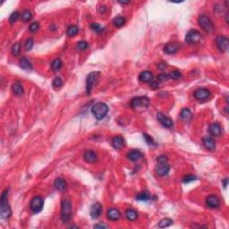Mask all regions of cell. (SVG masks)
<instances>
[{"mask_svg":"<svg viewBox=\"0 0 229 229\" xmlns=\"http://www.w3.org/2000/svg\"><path fill=\"white\" fill-rule=\"evenodd\" d=\"M7 199H8V190L6 189V191L2 193L1 200H0V215H1V217L3 219L9 218L11 214H12L11 208L8 204Z\"/></svg>","mask_w":229,"mask_h":229,"instance_id":"6da1fadb","label":"cell"},{"mask_svg":"<svg viewBox=\"0 0 229 229\" xmlns=\"http://www.w3.org/2000/svg\"><path fill=\"white\" fill-rule=\"evenodd\" d=\"M72 203L69 199L63 200L61 203V218L64 223H69L72 218Z\"/></svg>","mask_w":229,"mask_h":229,"instance_id":"7a4b0ae2","label":"cell"},{"mask_svg":"<svg viewBox=\"0 0 229 229\" xmlns=\"http://www.w3.org/2000/svg\"><path fill=\"white\" fill-rule=\"evenodd\" d=\"M108 110H109L108 106L103 102H98L94 104L91 107V113L98 120H101L105 117L108 113Z\"/></svg>","mask_w":229,"mask_h":229,"instance_id":"3957f363","label":"cell"},{"mask_svg":"<svg viewBox=\"0 0 229 229\" xmlns=\"http://www.w3.org/2000/svg\"><path fill=\"white\" fill-rule=\"evenodd\" d=\"M100 77V73L96 71V72H91V74L87 76L86 79V92L88 94H91V91H92L93 87L95 86V84L97 83V81Z\"/></svg>","mask_w":229,"mask_h":229,"instance_id":"277c9868","label":"cell"},{"mask_svg":"<svg viewBox=\"0 0 229 229\" xmlns=\"http://www.w3.org/2000/svg\"><path fill=\"white\" fill-rule=\"evenodd\" d=\"M198 23L208 33H211L214 31V25L212 23L211 20L209 17H207L206 15H200L199 17Z\"/></svg>","mask_w":229,"mask_h":229,"instance_id":"5b68a950","label":"cell"},{"mask_svg":"<svg viewBox=\"0 0 229 229\" xmlns=\"http://www.w3.org/2000/svg\"><path fill=\"white\" fill-rule=\"evenodd\" d=\"M201 39H202V35L200 34V32H199L196 30H192L186 34L185 41L190 44H197L200 42Z\"/></svg>","mask_w":229,"mask_h":229,"instance_id":"8992f818","label":"cell"},{"mask_svg":"<svg viewBox=\"0 0 229 229\" xmlns=\"http://www.w3.org/2000/svg\"><path fill=\"white\" fill-rule=\"evenodd\" d=\"M149 104V99L147 97H136L131 101V107L133 109H137L140 107H147Z\"/></svg>","mask_w":229,"mask_h":229,"instance_id":"52a82bcc","label":"cell"},{"mask_svg":"<svg viewBox=\"0 0 229 229\" xmlns=\"http://www.w3.org/2000/svg\"><path fill=\"white\" fill-rule=\"evenodd\" d=\"M43 205V199L41 198V197H39V196H35V197H33V198L31 199L30 207H31V210L32 211V212L39 213V212H40V211H42Z\"/></svg>","mask_w":229,"mask_h":229,"instance_id":"ba28073f","label":"cell"},{"mask_svg":"<svg viewBox=\"0 0 229 229\" xmlns=\"http://www.w3.org/2000/svg\"><path fill=\"white\" fill-rule=\"evenodd\" d=\"M193 95H194V98L196 99H198L200 101H203V100H207L211 97V91L208 89L200 88L194 91Z\"/></svg>","mask_w":229,"mask_h":229,"instance_id":"9c48e42d","label":"cell"},{"mask_svg":"<svg viewBox=\"0 0 229 229\" xmlns=\"http://www.w3.org/2000/svg\"><path fill=\"white\" fill-rule=\"evenodd\" d=\"M216 43H217L218 49L221 52H226L228 50L229 40L226 37L222 36V35L217 36V39H216Z\"/></svg>","mask_w":229,"mask_h":229,"instance_id":"30bf717a","label":"cell"},{"mask_svg":"<svg viewBox=\"0 0 229 229\" xmlns=\"http://www.w3.org/2000/svg\"><path fill=\"white\" fill-rule=\"evenodd\" d=\"M170 171V166L167 162H159V165L156 167V173L159 176H165Z\"/></svg>","mask_w":229,"mask_h":229,"instance_id":"8fae6325","label":"cell"},{"mask_svg":"<svg viewBox=\"0 0 229 229\" xmlns=\"http://www.w3.org/2000/svg\"><path fill=\"white\" fill-rule=\"evenodd\" d=\"M157 118H158V120L159 121V123L163 126H165L167 128H171L173 126V121H172V119L167 117V116H165V115H163L162 113H158L157 114Z\"/></svg>","mask_w":229,"mask_h":229,"instance_id":"7c38bea8","label":"cell"},{"mask_svg":"<svg viewBox=\"0 0 229 229\" xmlns=\"http://www.w3.org/2000/svg\"><path fill=\"white\" fill-rule=\"evenodd\" d=\"M180 49V44L177 42H168L164 47V52L168 55H172L176 53Z\"/></svg>","mask_w":229,"mask_h":229,"instance_id":"4fadbf2b","label":"cell"},{"mask_svg":"<svg viewBox=\"0 0 229 229\" xmlns=\"http://www.w3.org/2000/svg\"><path fill=\"white\" fill-rule=\"evenodd\" d=\"M206 204L211 209H217L220 206V200L215 195H210L206 199Z\"/></svg>","mask_w":229,"mask_h":229,"instance_id":"5bb4252c","label":"cell"},{"mask_svg":"<svg viewBox=\"0 0 229 229\" xmlns=\"http://www.w3.org/2000/svg\"><path fill=\"white\" fill-rule=\"evenodd\" d=\"M202 143H203L205 148L209 149L210 151H214L216 149V143L211 137L204 136L202 139Z\"/></svg>","mask_w":229,"mask_h":229,"instance_id":"9a60e30c","label":"cell"},{"mask_svg":"<svg viewBox=\"0 0 229 229\" xmlns=\"http://www.w3.org/2000/svg\"><path fill=\"white\" fill-rule=\"evenodd\" d=\"M209 132H210V133H211L212 136H219L221 134V132H222L221 125L218 124V123H216V122L215 123H212L210 125V127H209Z\"/></svg>","mask_w":229,"mask_h":229,"instance_id":"2e32d148","label":"cell"},{"mask_svg":"<svg viewBox=\"0 0 229 229\" xmlns=\"http://www.w3.org/2000/svg\"><path fill=\"white\" fill-rule=\"evenodd\" d=\"M101 213H102V206L99 204V203L93 204L91 209V212H90L91 217L94 218V219H96V218H98L101 215Z\"/></svg>","mask_w":229,"mask_h":229,"instance_id":"e0dca14e","label":"cell"},{"mask_svg":"<svg viewBox=\"0 0 229 229\" xmlns=\"http://www.w3.org/2000/svg\"><path fill=\"white\" fill-rule=\"evenodd\" d=\"M107 217L109 220H112V221H116V220H118L120 217H121V213L120 211H118L117 209H115V208H111L107 211Z\"/></svg>","mask_w":229,"mask_h":229,"instance_id":"ac0fdd59","label":"cell"},{"mask_svg":"<svg viewBox=\"0 0 229 229\" xmlns=\"http://www.w3.org/2000/svg\"><path fill=\"white\" fill-rule=\"evenodd\" d=\"M111 143L112 146H113L115 149H120L124 147V144H125V142H124V138L122 136H116L112 139Z\"/></svg>","mask_w":229,"mask_h":229,"instance_id":"d6986e66","label":"cell"},{"mask_svg":"<svg viewBox=\"0 0 229 229\" xmlns=\"http://www.w3.org/2000/svg\"><path fill=\"white\" fill-rule=\"evenodd\" d=\"M54 186L56 188L57 191H60V192H63L65 190H66L67 188V184L65 182V180L63 179L61 177H58L55 180L54 182Z\"/></svg>","mask_w":229,"mask_h":229,"instance_id":"ffe728a7","label":"cell"},{"mask_svg":"<svg viewBox=\"0 0 229 229\" xmlns=\"http://www.w3.org/2000/svg\"><path fill=\"white\" fill-rule=\"evenodd\" d=\"M83 159L88 163H94L98 159V156L93 150H88L83 155Z\"/></svg>","mask_w":229,"mask_h":229,"instance_id":"44dd1931","label":"cell"},{"mask_svg":"<svg viewBox=\"0 0 229 229\" xmlns=\"http://www.w3.org/2000/svg\"><path fill=\"white\" fill-rule=\"evenodd\" d=\"M139 80L143 82H150L153 81V75L149 71H144L139 75Z\"/></svg>","mask_w":229,"mask_h":229,"instance_id":"7402d4cb","label":"cell"},{"mask_svg":"<svg viewBox=\"0 0 229 229\" xmlns=\"http://www.w3.org/2000/svg\"><path fill=\"white\" fill-rule=\"evenodd\" d=\"M127 158L131 161L136 162V161H138L139 159H141L143 158V154L139 150H132L129 153H127Z\"/></svg>","mask_w":229,"mask_h":229,"instance_id":"603a6c76","label":"cell"},{"mask_svg":"<svg viewBox=\"0 0 229 229\" xmlns=\"http://www.w3.org/2000/svg\"><path fill=\"white\" fill-rule=\"evenodd\" d=\"M12 90L13 92L14 93L16 96H22L24 91H23V85L20 83V82H15L13 83L12 85Z\"/></svg>","mask_w":229,"mask_h":229,"instance_id":"cb8c5ba5","label":"cell"},{"mask_svg":"<svg viewBox=\"0 0 229 229\" xmlns=\"http://www.w3.org/2000/svg\"><path fill=\"white\" fill-rule=\"evenodd\" d=\"M180 117L182 120L184 121H189L191 118H192V112L189 108H184L181 110V113H180Z\"/></svg>","mask_w":229,"mask_h":229,"instance_id":"d4e9b609","label":"cell"},{"mask_svg":"<svg viewBox=\"0 0 229 229\" xmlns=\"http://www.w3.org/2000/svg\"><path fill=\"white\" fill-rule=\"evenodd\" d=\"M125 217L130 221H134V220H136L137 217H138V213L134 210L129 209V210L125 211Z\"/></svg>","mask_w":229,"mask_h":229,"instance_id":"484cf974","label":"cell"},{"mask_svg":"<svg viewBox=\"0 0 229 229\" xmlns=\"http://www.w3.org/2000/svg\"><path fill=\"white\" fill-rule=\"evenodd\" d=\"M20 65L23 69H26V70H29V69L32 68V65H31V63L28 60V58L26 57H22L20 59Z\"/></svg>","mask_w":229,"mask_h":229,"instance_id":"4316f807","label":"cell"},{"mask_svg":"<svg viewBox=\"0 0 229 229\" xmlns=\"http://www.w3.org/2000/svg\"><path fill=\"white\" fill-rule=\"evenodd\" d=\"M63 65V62L62 60L60 59V58H56L52 64H51V69L53 70V71H58V70H60L61 67H62Z\"/></svg>","mask_w":229,"mask_h":229,"instance_id":"83f0119b","label":"cell"},{"mask_svg":"<svg viewBox=\"0 0 229 229\" xmlns=\"http://www.w3.org/2000/svg\"><path fill=\"white\" fill-rule=\"evenodd\" d=\"M172 224H173V220H172V219H170V218H167V217H166V218L161 219L158 226H159V227H160V228H165V227H168V226H170Z\"/></svg>","mask_w":229,"mask_h":229,"instance_id":"f1b7e54d","label":"cell"},{"mask_svg":"<svg viewBox=\"0 0 229 229\" xmlns=\"http://www.w3.org/2000/svg\"><path fill=\"white\" fill-rule=\"evenodd\" d=\"M136 199L140 201H147L150 199V195L148 192H142L137 194Z\"/></svg>","mask_w":229,"mask_h":229,"instance_id":"f546056e","label":"cell"},{"mask_svg":"<svg viewBox=\"0 0 229 229\" xmlns=\"http://www.w3.org/2000/svg\"><path fill=\"white\" fill-rule=\"evenodd\" d=\"M79 31V29L76 25H70L67 29V35L70 37H74L75 36Z\"/></svg>","mask_w":229,"mask_h":229,"instance_id":"4dcf8cb0","label":"cell"},{"mask_svg":"<svg viewBox=\"0 0 229 229\" xmlns=\"http://www.w3.org/2000/svg\"><path fill=\"white\" fill-rule=\"evenodd\" d=\"M113 23L117 27H122L125 23V19L123 16H117L113 20Z\"/></svg>","mask_w":229,"mask_h":229,"instance_id":"1f68e13d","label":"cell"},{"mask_svg":"<svg viewBox=\"0 0 229 229\" xmlns=\"http://www.w3.org/2000/svg\"><path fill=\"white\" fill-rule=\"evenodd\" d=\"M31 18H32V13H31V11L29 10H24L23 12L22 13V20L27 23L29 21H31Z\"/></svg>","mask_w":229,"mask_h":229,"instance_id":"d6a6232c","label":"cell"},{"mask_svg":"<svg viewBox=\"0 0 229 229\" xmlns=\"http://www.w3.org/2000/svg\"><path fill=\"white\" fill-rule=\"evenodd\" d=\"M11 51H12V54L13 56H18L19 54H20V52H21V44L19 43V42L13 44Z\"/></svg>","mask_w":229,"mask_h":229,"instance_id":"836d02e7","label":"cell"},{"mask_svg":"<svg viewBox=\"0 0 229 229\" xmlns=\"http://www.w3.org/2000/svg\"><path fill=\"white\" fill-rule=\"evenodd\" d=\"M19 16H20V13L18 11H15V12H13L11 13V15H10V17H9V22H10V23L13 24V23H14L17 20H18Z\"/></svg>","mask_w":229,"mask_h":229,"instance_id":"e575fe53","label":"cell"},{"mask_svg":"<svg viewBox=\"0 0 229 229\" xmlns=\"http://www.w3.org/2000/svg\"><path fill=\"white\" fill-rule=\"evenodd\" d=\"M168 75H169V78L173 79V80H178L182 77V74L179 71H172Z\"/></svg>","mask_w":229,"mask_h":229,"instance_id":"d590c367","label":"cell"},{"mask_svg":"<svg viewBox=\"0 0 229 229\" xmlns=\"http://www.w3.org/2000/svg\"><path fill=\"white\" fill-rule=\"evenodd\" d=\"M91 29L93 31H96V32H101V31H104V27H102L99 23H91Z\"/></svg>","mask_w":229,"mask_h":229,"instance_id":"8d00e7d4","label":"cell"},{"mask_svg":"<svg viewBox=\"0 0 229 229\" xmlns=\"http://www.w3.org/2000/svg\"><path fill=\"white\" fill-rule=\"evenodd\" d=\"M52 85L54 88H60V87L63 85V81L60 77H56L54 80H53V82H52Z\"/></svg>","mask_w":229,"mask_h":229,"instance_id":"74e56055","label":"cell"},{"mask_svg":"<svg viewBox=\"0 0 229 229\" xmlns=\"http://www.w3.org/2000/svg\"><path fill=\"white\" fill-rule=\"evenodd\" d=\"M33 45H34V41L31 38H29L26 41H25V49L27 51H30V50L33 48Z\"/></svg>","mask_w":229,"mask_h":229,"instance_id":"f35d334b","label":"cell"},{"mask_svg":"<svg viewBox=\"0 0 229 229\" xmlns=\"http://www.w3.org/2000/svg\"><path fill=\"white\" fill-rule=\"evenodd\" d=\"M88 47H89V45L86 41H79L77 43V49L79 50H85L88 49Z\"/></svg>","mask_w":229,"mask_h":229,"instance_id":"ab89813d","label":"cell"},{"mask_svg":"<svg viewBox=\"0 0 229 229\" xmlns=\"http://www.w3.org/2000/svg\"><path fill=\"white\" fill-rule=\"evenodd\" d=\"M143 136H144V139H145L146 143H148L149 145H151V146H156V145H157V144L155 143L154 141H153V139L149 136V135L146 134V133H143Z\"/></svg>","mask_w":229,"mask_h":229,"instance_id":"60d3db41","label":"cell"},{"mask_svg":"<svg viewBox=\"0 0 229 229\" xmlns=\"http://www.w3.org/2000/svg\"><path fill=\"white\" fill-rule=\"evenodd\" d=\"M195 179H196V176H195V175H192V174H187V175H185V176L184 177L183 182H184V183H185V184H188V183H191V182H192V181H194Z\"/></svg>","mask_w":229,"mask_h":229,"instance_id":"b9f144b4","label":"cell"},{"mask_svg":"<svg viewBox=\"0 0 229 229\" xmlns=\"http://www.w3.org/2000/svg\"><path fill=\"white\" fill-rule=\"evenodd\" d=\"M39 29V23H37V22L32 23L30 25V27H29V31H31V32H36Z\"/></svg>","mask_w":229,"mask_h":229,"instance_id":"7bdbcfd3","label":"cell"},{"mask_svg":"<svg viewBox=\"0 0 229 229\" xmlns=\"http://www.w3.org/2000/svg\"><path fill=\"white\" fill-rule=\"evenodd\" d=\"M157 79H158L159 81H167L168 79H170V78H169V75H167V74L163 73V74H159V75H158Z\"/></svg>","mask_w":229,"mask_h":229,"instance_id":"ee69618b","label":"cell"},{"mask_svg":"<svg viewBox=\"0 0 229 229\" xmlns=\"http://www.w3.org/2000/svg\"><path fill=\"white\" fill-rule=\"evenodd\" d=\"M149 86H150L151 89L156 90V89H158V88H159V82H158L157 81H150V83H149Z\"/></svg>","mask_w":229,"mask_h":229,"instance_id":"f6af8a7d","label":"cell"},{"mask_svg":"<svg viewBox=\"0 0 229 229\" xmlns=\"http://www.w3.org/2000/svg\"><path fill=\"white\" fill-rule=\"evenodd\" d=\"M157 160H158V162H167V158L165 156V155H161V156H159V157H158Z\"/></svg>","mask_w":229,"mask_h":229,"instance_id":"bcb514c9","label":"cell"},{"mask_svg":"<svg viewBox=\"0 0 229 229\" xmlns=\"http://www.w3.org/2000/svg\"><path fill=\"white\" fill-rule=\"evenodd\" d=\"M93 227L94 228H108V226L105 224H96Z\"/></svg>","mask_w":229,"mask_h":229,"instance_id":"7dc6e473","label":"cell"},{"mask_svg":"<svg viewBox=\"0 0 229 229\" xmlns=\"http://www.w3.org/2000/svg\"><path fill=\"white\" fill-rule=\"evenodd\" d=\"M106 10H107V8H106L105 6H99V12H100V13H105Z\"/></svg>","mask_w":229,"mask_h":229,"instance_id":"c3c4849f","label":"cell"},{"mask_svg":"<svg viewBox=\"0 0 229 229\" xmlns=\"http://www.w3.org/2000/svg\"><path fill=\"white\" fill-rule=\"evenodd\" d=\"M223 183H224V187H226L227 186V183H228V178H225L223 180Z\"/></svg>","mask_w":229,"mask_h":229,"instance_id":"681fc988","label":"cell"}]
</instances>
